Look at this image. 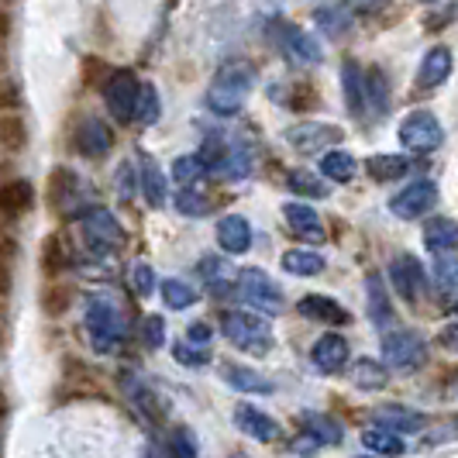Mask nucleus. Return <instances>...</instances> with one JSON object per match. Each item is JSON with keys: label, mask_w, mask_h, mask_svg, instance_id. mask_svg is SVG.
Listing matches in <instances>:
<instances>
[{"label": "nucleus", "mask_w": 458, "mask_h": 458, "mask_svg": "<svg viewBox=\"0 0 458 458\" xmlns=\"http://www.w3.org/2000/svg\"><path fill=\"white\" fill-rule=\"evenodd\" d=\"M290 190L303 193V197H327L324 183L318 176H310V173H290Z\"/></svg>", "instance_id": "41"}, {"label": "nucleus", "mask_w": 458, "mask_h": 458, "mask_svg": "<svg viewBox=\"0 0 458 458\" xmlns=\"http://www.w3.org/2000/svg\"><path fill=\"white\" fill-rule=\"evenodd\" d=\"M376 420H379V428L396 431V435H413V431H420V428L428 424V417L411 411V407H383Z\"/></svg>", "instance_id": "24"}, {"label": "nucleus", "mask_w": 458, "mask_h": 458, "mask_svg": "<svg viewBox=\"0 0 458 458\" xmlns=\"http://www.w3.org/2000/svg\"><path fill=\"white\" fill-rule=\"evenodd\" d=\"M366 173L376 183H393V180H403L411 173V159L407 156H372L366 162Z\"/></svg>", "instance_id": "28"}, {"label": "nucleus", "mask_w": 458, "mask_h": 458, "mask_svg": "<svg viewBox=\"0 0 458 458\" xmlns=\"http://www.w3.org/2000/svg\"><path fill=\"white\" fill-rule=\"evenodd\" d=\"M145 342H148V348H162L165 344V321L162 318H148L145 321Z\"/></svg>", "instance_id": "45"}, {"label": "nucleus", "mask_w": 458, "mask_h": 458, "mask_svg": "<svg viewBox=\"0 0 458 458\" xmlns=\"http://www.w3.org/2000/svg\"><path fill=\"white\" fill-rule=\"evenodd\" d=\"M342 90L352 117H366V69L355 59H348L342 66Z\"/></svg>", "instance_id": "19"}, {"label": "nucleus", "mask_w": 458, "mask_h": 458, "mask_svg": "<svg viewBox=\"0 0 458 458\" xmlns=\"http://www.w3.org/2000/svg\"><path fill=\"white\" fill-rule=\"evenodd\" d=\"M138 97H141V83L135 72H114L104 83V104L117 121H135L138 117Z\"/></svg>", "instance_id": "10"}, {"label": "nucleus", "mask_w": 458, "mask_h": 458, "mask_svg": "<svg viewBox=\"0 0 458 458\" xmlns=\"http://www.w3.org/2000/svg\"><path fill=\"white\" fill-rule=\"evenodd\" d=\"M303 428H307V435L314 437V441H321V445H342V424L324 417V413H303Z\"/></svg>", "instance_id": "32"}, {"label": "nucleus", "mask_w": 458, "mask_h": 458, "mask_svg": "<svg viewBox=\"0 0 458 458\" xmlns=\"http://www.w3.org/2000/svg\"><path fill=\"white\" fill-rule=\"evenodd\" d=\"M217 245L228 255H245L252 249V225L242 214H228L217 221Z\"/></svg>", "instance_id": "18"}, {"label": "nucleus", "mask_w": 458, "mask_h": 458, "mask_svg": "<svg viewBox=\"0 0 458 458\" xmlns=\"http://www.w3.org/2000/svg\"><path fill=\"white\" fill-rule=\"evenodd\" d=\"M83 327H87V338H90V348L97 355H117L124 338H128L124 310H121L117 300L107 297V293H97V297L87 300Z\"/></svg>", "instance_id": "2"}, {"label": "nucleus", "mask_w": 458, "mask_h": 458, "mask_svg": "<svg viewBox=\"0 0 458 458\" xmlns=\"http://www.w3.org/2000/svg\"><path fill=\"white\" fill-rule=\"evenodd\" d=\"M424 245L431 255L458 252V221L455 217H431L424 228Z\"/></svg>", "instance_id": "20"}, {"label": "nucleus", "mask_w": 458, "mask_h": 458, "mask_svg": "<svg viewBox=\"0 0 458 458\" xmlns=\"http://www.w3.org/2000/svg\"><path fill=\"white\" fill-rule=\"evenodd\" d=\"M390 279H393V286H396V293L407 300V303H417L424 283H428V276H424L420 262H417L413 255H396V259H393Z\"/></svg>", "instance_id": "13"}, {"label": "nucleus", "mask_w": 458, "mask_h": 458, "mask_svg": "<svg viewBox=\"0 0 458 458\" xmlns=\"http://www.w3.org/2000/svg\"><path fill=\"white\" fill-rule=\"evenodd\" d=\"M355 4H362V7H372V4H376V0H355Z\"/></svg>", "instance_id": "48"}, {"label": "nucleus", "mask_w": 458, "mask_h": 458, "mask_svg": "<svg viewBox=\"0 0 458 458\" xmlns=\"http://www.w3.org/2000/svg\"><path fill=\"white\" fill-rule=\"evenodd\" d=\"M225 379H228L231 390H238V393H255V396L273 393V383H269L262 372H255V369H249V366H225Z\"/></svg>", "instance_id": "26"}, {"label": "nucleus", "mask_w": 458, "mask_h": 458, "mask_svg": "<svg viewBox=\"0 0 458 458\" xmlns=\"http://www.w3.org/2000/svg\"><path fill=\"white\" fill-rule=\"evenodd\" d=\"M283 217H286V228L293 231L297 238L310 242V245H321L324 242V225L321 214L307 204H283Z\"/></svg>", "instance_id": "17"}, {"label": "nucleus", "mask_w": 458, "mask_h": 458, "mask_svg": "<svg viewBox=\"0 0 458 458\" xmlns=\"http://www.w3.org/2000/svg\"><path fill=\"white\" fill-rule=\"evenodd\" d=\"M437 290H455L458 286V252L435 255V269H431Z\"/></svg>", "instance_id": "35"}, {"label": "nucleus", "mask_w": 458, "mask_h": 458, "mask_svg": "<svg viewBox=\"0 0 458 458\" xmlns=\"http://www.w3.org/2000/svg\"><path fill=\"white\" fill-rule=\"evenodd\" d=\"M344 138V131L338 124H327V121H300L286 131V141L290 148L300 152V156H321V152H331L338 141Z\"/></svg>", "instance_id": "7"}, {"label": "nucleus", "mask_w": 458, "mask_h": 458, "mask_svg": "<svg viewBox=\"0 0 458 458\" xmlns=\"http://www.w3.org/2000/svg\"><path fill=\"white\" fill-rule=\"evenodd\" d=\"M131 283H135L138 297H148V293L156 290V273H152V266H148V262H135V269H131Z\"/></svg>", "instance_id": "42"}, {"label": "nucleus", "mask_w": 458, "mask_h": 458, "mask_svg": "<svg viewBox=\"0 0 458 458\" xmlns=\"http://www.w3.org/2000/svg\"><path fill=\"white\" fill-rule=\"evenodd\" d=\"M200 273H204L207 286H210L214 293H225L228 283H234V276H231V269L221 259H204V262H200Z\"/></svg>", "instance_id": "37"}, {"label": "nucleus", "mask_w": 458, "mask_h": 458, "mask_svg": "<svg viewBox=\"0 0 458 458\" xmlns=\"http://www.w3.org/2000/svg\"><path fill=\"white\" fill-rule=\"evenodd\" d=\"M437 344H441L445 352H452V355H458V321L445 324V327L437 331Z\"/></svg>", "instance_id": "47"}, {"label": "nucleus", "mask_w": 458, "mask_h": 458, "mask_svg": "<svg viewBox=\"0 0 458 458\" xmlns=\"http://www.w3.org/2000/svg\"><path fill=\"white\" fill-rule=\"evenodd\" d=\"M162 114V100H159V90L152 87V83H141V97H138V117L141 124H156Z\"/></svg>", "instance_id": "36"}, {"label": "nucleus", "mask_w": 458, "mask_h": 458, "mask_svg": "<svg viewBox=\"0 0 458 458\" xmlns=\"http://www.w3.org/2000/svg\"><path fill=\"white\" fill-rule=\"evenodd\" d=\"M273 42L276 48L290 59V63H300V66H314V63H321V42L314 38V35H307L303 28L290 21H276L273 24Z\"/></svg>", "instance_id": "8"}, {"label": "nucleus", "mask_w": 458, "mask_h": 458, "mask_svg": "<svg viewBox=\"0 0 458 458\" xmlns=\"http://www.w3.org/2000/svg\"><path fill=\"white\" fill-rule=\"evenodd\" d=\"M348 342H344L342 335H321L318 342H314V348H310V362H314V369L318 372H324V376H335V372H342L344 366H348Z\"/></svg>", "instance_id": "14"}, {"label": "nucleus", "mask_w": 458, "mask_h": 458, "mask_svg": "<svg viewBox=\"0 0 458 458\" xmlns=\"http://www.w3.org/2000/svg\"><path fill=\"white\" fill-rule=\"evenodd\" d=\"M176 210H180L183 217H204L207 210H210V200H207V197H200L197 190L183 186V190L176 193Z\"/></svg>", "instance_id": "39"}, {"label": "nucleus", "mask_w": 458, "mask_h": 458, "mask_svg": "<svg viewBox=\"0 0 458 458\" xmlns=\"http://www.w3.org/2000/svg\"><path fill=\"white\" fill-rule=\"evenodd\" d=\"M452 310H455V314H458V297H455V303H452Z\"/></svg>", "instance_id": "49"}, {"label": "nucleus", "mask_w": 458, "mask_h": 458, "mask_svg": "<svg viewBox=\"0 0 458 458\" xmlns=\"http://www.w3.org/2000/svg\"><path fill=\"white\" fill-rule=\"evenodd\" d=\"M321 173L331 180V183H352L355 173H359V159H355L352 152L331 148V152H324L321 156Z\"/></svg>", "instance_id": "27"}, {"label": "nucleus", "mask_w": 458, "mask_h": 458, "mask_svg": "<svg viewBox=\"0 0 458 458\" xmlns=\"http://www.w3.org/2000/svg\"><path fill=\"white\" fill-rule=\"evenodd\" d=\"M231 458H249V455H242V452H238V455H231Z\"/></svg>", "instance_id": "50"}, {"label": "nucleus", "mask_w": 458, "mask_h": 458, "mask_svg": "<svg viewBox=\"0 0 458 458\" xmlns=\"http://www.w3.org/2000/svg\"><path fill=\"white\" fill-rule=\"evenodd\" d=\"M114 186H117V197H121V200H131L135 190H141V176H138L135 162H121V165H117Z\"/></svg>", "instance_id": "38"}, {"label": "nucleus", "mask_w": 458, "mask_h": 458, "mask_svg": "<svg viewBox=\"0 0 458 458\" xmlns=\"http://www.w3.org/2000/svg\"><path fill=\"white\" fill-rule=\"evenodd\" d=\"M297 310L307 318V321L327 324V327H342V324L352 321V314L344 310L342 303H338L335 297H324V293H310V297H303L297 303Z\"/></svg>", "instance_id": "16"}, {"label": "nucleus", "mask_w": 458, "mask_h": 458, "mask_svg": "<svg viewBox=\"0 0 458 458\" xmlns=\"http://www.w3.org/2000/svg\"><path fill=\"white\" fill-rule=\"evenodd\" d=\"M221 331H225V338H228L234 348L252 352V355H266V352H273V344H276L269 321L252 314V310H228V314L221 318Z\"/></svg>", "instance_id": "3"}, {"label": "nucleus", "mask_w": 458, "mask_h": 458, "mask_svg": "<svg viewBox=\"0 0 458 458\" xmlns=\"http://www.w3.org/2000/svg\"><path fill=\"white\" fill-rule=\"evenodd\" d=\"M279 262H283V273L300 276V279H310V276L324 273V255L307 252V249H293V252L283 255Z\"/></svg>", "instance_id": "29"}, {"label": "nucleus", "mask_w": 458, "mask_h": 458, "mask_svg": "<svg viewBox=\"0 0 458 458\" xmlns=\"http://www.w3.org/2000/svg\"><path fill=\"white\" fill-rule=\"evenodd\" d=\"M435 204H437L435 180H413V183H407L400 193L390 197L393 217H400V221H417V217H424Z\"/></svg>", "instance_id": "11"}, {"label": "nucleus", "mask_w": 458, "mask_h": 458, "mask_svg": "<svg viewBox=\"0 0 458 458\" xmlns=\"http://www.w3.org/2000/svg\"><path fill=\"white\" fill-rule=\"evenodd\" d=\"M255 80H259V72H255V66L249 59H231V63H225V66L214 72L210 90H207L210 114H221V117L238 114L245 107L249 93L255 90Z\"/></svg>", "instance_id": "1"}, {"label": "nucleus", "mask_w": 458, "mask_h": 458, "mask_svg": "<svg viewBox=\"0 0 458 458\" xmlns=\"http://www.w3.org/2000/svg\"><path fill=\"white\" fill-rule=\"evenodd\" d=\"M80 228H83V238H87V245H90L97 255H107L121 249V242H124V231L117 225V217L111 210H104V207H93L87 210L83 217H80Z\"/></svg>", "instance_id": "9"}, {"label": "nucleus", "mask_w": 458, "mask_h": 458, "mask_svg": "<svg viewBox=\"0 0 458 458\" xmlns=\"http://www.w3.org/2000/svg\"><path fill=\"white\" fill-rule=\"evenodd\" d=\"M400 145H403V152H413V156H428V152H435L441 148V141H445V128H441V121H437L431 111H413L400 121Z\"/></svg>", "instance_id": "4"}, {"label": "nucleus", "mask_w": 458, "mask_h": 458, "mask_svg": "<svg viewBox=\"0 0 458 458\" xmlns=\"http://www.w3.org/2000/svg\"><path fill=\"white\" fill-rule=\"evenodd\" d=\"M234 428L245 437H252V441H262V445H269V441L279 437L276 417H269V413L252 407V403H238L234 407Z\"/></svg>", "instance_id": "12"}, {"label": "nucleus", "mask_w": 458, "mask_h": 458, "mask_svg": "<svg viewBox=\"0 0 458 458\" xmlns=\"http://www.w3.org/2000/svg\"><path fill=\"white\" fill-rule=\"evenodd\" d=\"M424 4H435V0H424Z\"/></svg>", "instance_id": "51"}, {"label": "nucleus", "mask_w": 458, "mask_h": 458, "mask_svg": "<svg viewBox=\"0 0 458 458\" xmlns=\"http://www.w3.org/2000/svg\"><path fill=\"white\" fill-rule=\"evenodd\" d=\"M138 176H141V190H145V200L152 207H162L165 204V173H162L156 159H148V156H141V169H138Z\"/></svg>", "instance_id": "30"}, {"label": "nucleus", "mask_w": 458, "mask_h": 458, "mask_svg": "<svg viewBox=\"0 0 458 458\" xmlns=\"http://www.w3.org/2000/svg\"><path fill=\"white\" fill-rule=\"evenodd\" d=\"M390 111V83L383 69H366V117H383Z\"/></svg>", "instance_id": "25"}, {"label": "nucleus", "mask_w": 458, "mask_h": 458, "mask_svg": "<svg viewBox=\"0 0 458 458\" xmlns=\"http://www.w3.org/2000/svg\"><path fill=\"white\" fill-rule=\"evenodd\" d=\"M210 338H214V331H210L204 321H193L190 327H186V342L190 344H204V348H210Z\"/></svg>", "instance_id": "46"}, {"label": "nucleus", "mask_w": 458, "mask_h": 458, "mask_svg": "<svg viewBox=\"0 0 458 458\" xmlns=\"http://www.w3.org/2000/svg\"><path fill=\"white\" fill-rule=\"evenodd\" d=\"M366 293H369V318L376 321V327H386L393 321V307L390 300H386V286H383V279L376 273L366 279Z\"/></svg>", "instance_id": "31"}, {"label": "nucleus", "mask_w": 458, "mask_h": 458, "mask_svg": "<svg viewBox=\"0 0 458 458\" xmlns=\"http://www.w3.org/2000/svg\"><path fill=\"white\" fill-rule=\"evenodd\" d=\"M348 376H352V383H355L359 390H366V393L383 390V386L390 383L386 366H383V362H376V359H355L352 369H348Z\"/></svg>", "instance_id": "23"}, {"label": "nucleus", "mask_w": 458, "mask_h": 458, "mask_svg": "<svg viewBox=\"0 0 458 458\" xmlns=\"http://www.w3.org/2000/svg\"><path fill=\"white\" fill-rule=\"evenodd\" d=\"M162 300H165L169 310H186V307L197 303V290L183 279H165L162 283Z\"/></svg>", "instance_id": "34"}, {"label": "nucleus", "mask_w": 458, "mask_h": 458, "mask_svg": "<svg viewBox=\"0 0 458 458\" xmlns=\"http://www.w3.org/2000/svg\"><path fill=\"white\" fill-rule=\"evenodd\" d=\"M169 176H173V180H176L180 186H193L197 180H204V176H207V162L200 159V152L180 156V159H173V169H169Z\"/></svg>", "instance_id": "33"}, {"label": "nucleus", "mask_w": 458, "mask_h": 458, "mask_svg": "<svg viewBox=\"0 0 458 458\" xmlns=\"http://www.w3.org/2000/svg\"><path fill=\"white\" fill-rule=\"evenodd\" d=\"M234 286L242 290V297L249 300L252 307L259 310H266V314H283L286 310V300H283V290H279V283H276L273 276H266L262 269H238L234 276Z\"/></svg>", "instance_id": "6"}, {"label": "nucleus", "mask_w": 458, "mask_h": 458, "mask_svg": "<svg viewBox=\"0 0 458 458\" xmlns=\"http://www.w3.org/2000/svg\"><path fill=\"white\" fill-rule=\"evenodd\" d=\"M318 24H321L327 35L338 38L344 28H348V18H344V11H321V14H318Z\"/></svg>", "instance_id": "44"}, {"label": "nucleus", "mask_w": 458, "mask_h": 458, "mask_svg": "<svg viewBox=\"0 0 458 458\" xmlns=\"http://www.w3.org/2000/svg\"><path fill=\"white\" fill-rule=\"evenodd\" d=\"M76 148L83 152V156H107L111 152V131H107V124H100L97 117H87L83 124H80V131H76Z\"/></svg>", "instance_id": "21"}, {"label": "nucleus", "mask_w": 458, "mask_h": 458, "mask_svg": "<svg viewBox=\"0 0 458 458\" xmlns=\"http://www.w3.org/2000/svg\"><path fill=\"white\" fill-rule=\"evenodd\" d=\"M383 362L396 372H413L428 362V344L417 331H407V327L386 331L383 335Z\"/></svg>", "instance_id": "5"}, {"label": "nucleus", "mask_w": 458, "mask_h": 458, "mask_svg": "<svg viewBox=\"0 0 458 458\" xmlns=\"http://www.w3.org/2000/svg\"><path fill=\"white\" fill-rule=\"evenodd\" d=\"M362 445H366L376 458H396V455H403V452H407V441H403V435L386 431V428H379V424L362 431Z\"/></svg>", "instance_id": "22"}, {"label": "nucleus", "mask_w": 458, "mask_h": 458, "mask_svg": "<svg viewBox=\"0 0 458 458\" xmlns=\"http://www.w3.org/2000/svg\"><path fill=\"white\" fill-rule=\"evenodd\" d=\"M452 66H455V59H452V48L445 46H431L424 52V59H420V66H417V83L424 87V90H437L448 76H452Z\"/></svg>", "instance_id": "15"}, {"label": "nucleus", "mask_w": 458, "mask_h": 458, "mask_svg": "<svg viewBox=\"0 0 458 458\" xmlns=\"http://www.w3.org/2000/svg\"><path fill=\"white\" fill-rule=\"evenodd\" d=\"M176 362L180 366H207L210 362V348H204V344H190L183 338V342L176 344Z\"/></svg>", "instance_id": "40"}, {"label": "nucleus", "mask_w": 458, "mask_h": 458, "mask_svg": "<svg viewBox=\"0 0 458 458\" xmlns=\"http://www.w3.org/2000/svg\"><path fill=\"white\" fill-rule=\"evenodd\" d=\"M173 452H176V458H197V441H193L190 428H180L173 435Z\"/></svg>", "instance_id": "43"}]
</instances>
